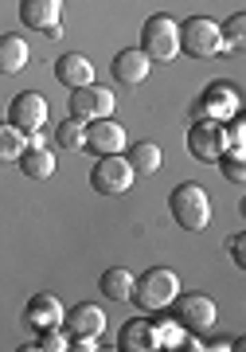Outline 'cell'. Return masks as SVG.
Listing matches in <instances>:
<instances>
[{"mask_svg": "<svg viewBox=\"0 0 246 352\" xmlns=\"http://www.w3.org/2000/svg\"><path fill=\"white\" fill-rule=\"evenodd\" d=\"M176 294H180V274H176L172 266H153V270H145L141 278H133L129 302H133L141 314H160V309L172 305Z\"/></svg>", "mask_w": 246, "mask_h": 352, "instance_id": "1", "label": "cell"}, {"mask_svg": "<svg viewBox=\"0 0 246 352\" xmlns=\"http://www.w3.org/2000/svg\"><path fill=\"white\" fill-rule=\"evenodd\" d=\"M168 212L172 219L184 231H203L211 223V196L203 192V184L196 180H184V184H176L172 196H168Z\"/></svg>", "mask_w": 246, "mask_h": 352, "instance_id": "2", "label": "cell"}, {"mask_svg": "<svg viewBox=\"0 0 246 352\" xmlns=\"http://www.w3.org/2000/svg\"><path fill=\"white\" fill-rule=\"evenodd\" d=\"M227 47L231 43L223 39V28L211 16H188L180 24V51H188L192 59H219Z\"/></svg>", "mask_w": 246, "mask_h": 352, "instance_id": "3", "label": "cell"}, {"mask_svg": "<svg viewBox=\"0 0 246 352\" xmlns=\"http://www.w3.org/2000/svg\"><path fill=\"white\" fill-rule=\"evenodd\" d=\"M141 51L148 55V63H172L180 55V24L168 12L148 16L141 28Z\"/></svg>", "mask_w": 246, "mask_h": 352, "instance_id": "4", "label": "cell"}, {"mask_svg": "<svg viewBox=\"0 0 246 352\" xmlns=\"http://www.w3.org/2000/svg\"><path fill=\"white\" fill-rule=\"evenodd\" d=\"M238 106H243V94H238V87H234V82H223V78H215V82H208V87H203V94L196 98V106H192V118L231 122V118H238Z\"/></svg>", "mask_w": 246, "mask_h": 352, "instance_id": "5", "label": "cell"}, {"mask_svg": "<svg viewBox=\"0 0 246 352\" xmlns=\"http://www.w3.org/2000/svg\"><path fill=\"white\" fill-rule=\"evenodd\" d=\"M227 149H231V141H227V126H223V122L192 118V129H188V153H192L196 161L215 164Z\"/></svg>", "mask_w": 246, "mask_h": 352, "instance_id": "6", "label": "cell"}, {"mask_svg": "<svg viewBox=\"0 0 246 352\" xmlns=\"http://www.w3.org/2000/svg\"><path fill=\"white\" fill-rule=\"evenodd\" d=\"M47 118H51V106H47V98H43L39 90H20V94L12 98V106H8V126H16L24 138L43 133Z\"/></svg>", "mask_w": 246, "mask_h": 352, "instance_id": "7", "label": "cell"}, {"mask_svg": "<svg viewBox=\"0 0 246 352\" xmlns=\"http://www.w3.org/2000/svg\"><path fill=\"white\" fill-rule=\"evenodd\" d=\"M137 173L129 168V161H125L122 153H113V157H98V164L90 168V184H94V192H102V196H125V192L133 188Z\"/></svg>", "mask_w": 246, "mask_h": 352, "instance_id": "8", "label": "cell"}, {"mask_svg": "<svg viewBox=\"0 0 246 352\" xmlns=\"http://www.w3.org/2000/svg\"><path fill=\"white\" fill-rule=\"evenodd\" d=\"M172 317L188 329V333H208V329L215 325V317H219V305H215V298H208V294H176Z\"/></svg>", "mask_w": 246, "mask_h": 352, "instance_id": "9", "label": "cell"}, {"mask_svg": "<svg viewBox=\"0 0 246 352\" xmlns=\"http://www.w3.org/2000/svg\"><path fill=\"white\" fill-rule=\"evenodd\" d=\"M113 106H118V98H113L110 87L90 82V87L71 90V118H78V122H98V118H110Z\"/></svg>", "mask_w": 246, "mask_h": 352, "instance_id": "10", "label": "cell"}, {"mask_svg": "<svg viewBox=\"0 0 246 352\" xmlns=\"http://www.w3.org/2000/svg\"><path fill=\"white\" fill-rule=\"evenodd\" d=\"M20 24L43 32L47 39L63 36V0H20Z\"/></svg>", "mask_w": 246, "mask_h": 352, "instance_id": "11", "label": "cell"}, {"mask_svg": "<svg viewBox=\"0 0 246 352\" xmlns=\"http://www.w3.org/2000/svg\"><path fill=\"white\" fill-rule=\"evenodd\" d=\"M129 138H125V126L110 118H98V122H87V149H94L98 157H113V153H125Z\"/></svg>", "mask_w": 246, "mask_h": 352, "instance_id": "12", "label": "cell"}, {"mask_svg": "<svg viewBox=\"0 0 246 352\" xmlns=\"http://www.w3.org/2000/svg\"><path fill=\"white\" fill-rule=\"evenodd\" d=\"M63 329H67V337H98L106 333V309L94 302H78L74 309L63 314Z\"/></svg>", "mask_w": 246, "mask_h": 352, "instance_id": "13", "label": "cell"}, {"mask_svg": "<svg viewBox=\"0 0 246 352\" xmlns=\"http://www.w3.org/2000/svg\"><path fill=\"white\" fill-rule=\"evenodd\" d=\"M20 173L27 176V180H51L55 176V157H51V149L43 145V138L39 133H32L27 138V149L20 153Z\"/></svg>", "mask_w": 246, "mask_h": 352, "instance_id": "14", "label": "cell"}, {"mask_svg": "<svg viewBox=\"0 0 246 352\" xmlns=\"http://www.w3.org/2000/svg\"><path fill=\"white\" fill-rule=\"evenodd\" d=\"M148 71H153V63H148V55L141 47H125L113 55V78L122 87H141L148 78Z\"/></svg>", "mask_w": 246, "mask_h": 352, "instance_id": "15", "label": "cell"}, {"mask_svg": "<svg viewBox=\"0 0 246 352\" xmlns=\"http://www.w3.org/2000/svg\"><path fill=\"white\" fill-rule=\"evenodd\" d=\"M63 314H67V305H63L55 294H36V298L24 305V321L36 329V333L39 329H59Z\"/></svg>", "mask_w": 246, "mask_h": 352, "instance_id": "16", "label": "cell"}, {"mask_svg": "<svg viewBox=\"0 0 246 352\" xmlns=\"http://www.w3.org/2000/svg\"><path fill=\"white\" fill-rule=\"evenodd\" d=\"M55 78H59L67 90H78V87H90L94 82V63L78 51H67L55 59Z\"/></svg>", "mask_w": 246, "mask_h": 352, "instance_id": "17", "label": "cell"}, {"mask_svg": "<svg viewBox=\"0 0 246 352\" xmlns=\"http://www.w3.org/2000/svg\"><path fill=\"white\" fill-rule=\"evenodd\" d=\"M118 349H122V352H153V349H157V337H153V317H133V321H125L122 333H118Z\"/></svg>", "mask_w": 246, "mask_h": 352, "instance_id": "18", "label": "cell"}, {"mask_svg": "<svg viewBox=\"0 0 246 352\" xmlns=\"http://www.w3.org/2000/svg\"><path fill=\"white\" fill-rule=\"evenodd\" d=\"M129 149V168L137 176H153L160 173V164H164V149H160L157 141H137V145H125Z\"/></svg>", "mask_w": 246, "mask_h": 352, "instance_id": "19", "label": "cell"}, {"mask_svg": "<svg viewBox=\"0 0 246 352\" xmlns=\"http://www.w3.org/2000/svg\"><path fill=\"white\" fill-rule=\"evenodd\" d=\"M27 39L20 36H4L0 39V75H20L27 67Z\"/></svg>", "mask_w": 246, "mask_h": 352, "instance_id": "20", "label": "cell"}, {"mask_svg": "<svg viewBox=\"0 0 246 352\" xmlns=\"http://www.w3.org/2000/svg\"><path fill=\"white\" fill-rule=\"evenodd\" d=\"M133 278L137 274H129L125 266H110L106 274H102V294L110 298V302H129V294H133Z\"/></svg>", "mask_w": 246, "mask_h": 352, "instance_id": "21", "label": "cell"}, {"mask_svg": "<svg viewBox=\"0 0 246 352\" xmlns=\"http://www.w3.org/2000/svg\"><path fill=\"white\" fill-rule=\"evenodd\" d=\"M55 145L67 153H82L87 149V122H78V118H63L59 126H55Z\"/></svg>", "mask_w": 246, "mask_h": 352, "instance_id": "22", "label": "cell"}, {"mask_svg": "<svg viewBox=\"0 0 246 352\" xmlns=\"http://www.w3.org/2000/svg\"><path fill=\"white\" fill-rule=\"evenodd\" d=\"M153 337H157V349H180L188 337V329L176 321V317H153Z\"/></svg>", "mask_w": 246, "mask_h": 352, "instance_id": "23", "label": "cell"}, {"mask_svg": "<svg viewBox=\"0 0 246 352\" xmlns=\"http://www.w3.org/2000/svg\"><path fill=\"white\" fill-rule=\"evenodd\" d=\"M27 149V138L20 133L16 126H8V122H0V164H12L20 161V153Z\"/></svg>", "mask_w": 246, "mask_h": 352, "instance_id": "24", "label": "cell"}, {"mask_svg": "<svg viewBox=\"0 0 246 352\" xmlns=\"http://www.w3.org/2000/svg\"><path fill=\"white\" fill-rule=\"evenodd\" d=\"M243 153H246V149H227L219 161H215V164L223 168V176H227L231 184H238V188L246 184V157H243Z\"/></svg>", "mask_w": 246, "mask_h": 352, "instance_id": "25", "label": "cell"}, {"mask_svg": "<svg viewBox=\"0 0 246 352\" xmlns=\"http://www.w3.org/2000/svg\"><path fill=\"white\" fill-rule=\"evenodd\" d=\"M67 340H71V337H67V329H39V333H36V344H24V349L27 352H32V349H39V352H63V349H67Z\"/></svg>", "mask_w": 246, "mask_h": 352, "instance_id": "26", "label": "cell"}, {"mask_svg": "<svg viewBox=\"0 0 246 352\" xmlns=\"http://www.w3.org/2000/svg\"><path fill=\"white\" fill-rule=\"evenodd\" d=\"M223 28V39L231 43V47H243V39H246V16L243 12H234L227 24H219Z\"/></svg>", "mask_w": 246, "mask_h": 352, "instance_id": "27", "label": "cell"}, {"mask_svg": "<svg viewBox=\"0 0 246 352\" xmlns=\"http://www.w3.org/2000/svg\"><path fill=\"white\" fill-rule=\"evenodd\" d=\"M227 251H231L234 266L243 270V266H246V235H243V231H234L231 239H227Z\"/></svg>", "mask_w": 246, "mask_h": 352, "instance_id": "28", "label": "cell"}, {"mask_svg": "<svg viewBox=\"0 0 246 352\" xmlns=\"http://www.w3.org/2000/svg\"><path fill=\"white\" fill-rule=\"evenodd\" d=\"M227 126V141H231V149H246V126L238 122V118H231V122H223Z\"/></svg>", "mask_w": 246, "mask_h": 352, "instance_id": "29", "label": "cell"}, {"mask_svg": "<svg viewBox=\"0 0 246 352\" xmlns=\"http://www.w3.org/2000/svg\"><path fill=\"white\" fill-rule=\"evenodd\" d=\"M67 349H74V352H94V349H98V337H71V340H67Z\"/></svg>", "mask_w": 246, "mask_h": 352, "instance_id": "30", "label": "cell"}]
</instances>
